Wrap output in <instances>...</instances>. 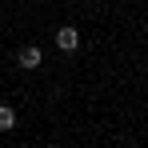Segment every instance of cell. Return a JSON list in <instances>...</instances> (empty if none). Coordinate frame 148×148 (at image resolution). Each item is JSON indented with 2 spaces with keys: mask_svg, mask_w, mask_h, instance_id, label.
Returning <instances> with one entry per match:
<instances>
[{
  "mask_svg": "<svg viewBox=\"0 0 148 148\" xmlns=\"http://www.w3.org/2000/svg\"><path fill=\"white\" fill-rule=\"evenodd\" d=\"M56 48L60 52H80V32H76V24H60L56 28Z\"/></svg>",
  "mask_w": 148,
  "mask_h": 148,
  "instance_id": "obj_1",
  "label": "cell"
},
{
  "mask_svg": "<svg viewBox=\"0 0 148 148\" xmlns=\"http://www.w3.org/2000/svg\"><path fill=\"white\" fill-rule=\"evenodd\" d=\"M16 128V112H12V104H0V132H12Z\"/></svg>",
  "mask_w": 148,
  "mask_h": 148,
  "instance_id": "obj_3",
  "label": "cell"
},
{
  "mask_svg": "<svg viewBox=\"0 0 148 148\" xmlns=\"http://www.w3.org/2000/svg\"><path fill=\"white\" fill-rule=\"evenodd\" d=\"M40 60H44L40 44H24V48L16 52V64H20V68H28V72H32V68H40Z\"/></svg>",
  "mask_w": 148,
  "mask_h": 148,
  "instance_id": "obj_2",
  "label": "cell"
}]
</instances>
